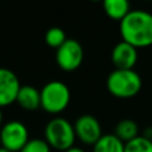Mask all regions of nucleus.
<instances>
[{
    "label": "nucleus",
    "mask_w": 152,
    "mask_h": 152,
    "mask_svg": "<svg viewBox=\"0 0 152 152\" xmlns=\"http://www.w3.org/2000/svg\"><path fill=\"white\" fill-rule=\"evenodd\" d=\"M74 128L76 138L86 145L94 146V144L103 135L99 120L90 114L78 116L74 124Z\"/></svg>",
    "instance_id": "7"
},
{
    "label": "nucleus",
    "mask_w": 152,
    "mask_h": 152,
    "mask_svg": "<svg viewBox=\"0 0 152 152\" xmlns=\"http://www.w3.org/2000/svg\"><path fill=\"white\" fill-rule=\"evenodd\" d=\"M142 81L134 69H115L107 77L108 91L119 99H129L140 91Z\"/></svg>",
    "instance_id": "2"
},
{
    "label": "nucleus",
    "mask_w": 152,
    "mask_h": 152,
    "mask_svg": "<svg viewBox=\"0 0 152 152\" xmlns=\"http://www.w3.org/2000/svg\"><path fill=\"white\" fill-rule=\"evenodd\" d=\"M20 152H51V147L45 140L33 138L26 142V145L20 150Z\"/></svg>",
    "instance_id": "16"
},
{
    "label": "nucleus",
    "mask_w": 152,
    "mask_h": 152,
    "mask_svg": "<svg viewBox=\"0 0 152 152\" xmlns=\"http://www.w3.org/2000/svg\"><path fill=\"white\" fill-rule=\"evenodd\" d=\"M0 152H11V151H10V150H7V148H5V147H2V146H1V147H0Z\"/></svg>",
    "instance_id": "19"
},
{
    "label": "nucleus",
    "mask_w": 152,
    "mask_h": 152,
    "mask_svg": "<svg viewBox=\"0 0 152 152\" xmlns=\"http://www.w3.org/2000/svg\"><path fill=\"white\" fill-rule=\"evenodd\" d=\"M102 6L104 13L110 19L118 21H121L131 12L129 0H103Z\"/></svg>",
    "instance_id": "11"
},
{
    "label": "nucleus",
    "mask_w": 152,
    "mask_h": 152,
    "mask_svg": "<svg viewBox=\"0 0 152 152\" xmlns=\"http://www.w3.org/2000/svg\"><path fill=\"white\" fill-rule=\"evenodd\" d=\"M70 90L61 81L48 82L40 90V107L50 114L62 113L70 102Z\"/></svg>",
    "instance_id": "4"
},
{
    "label": "nucleus",
    "mask_w": 152,
    "mask_h": 152,
    "mask_svg": "<svg viewBox=\"0 0 152 152\" xmlns=\"http://www.w3.org/2000/svg\"><path fill=\"white\" fill-rule=\"evenodd\" d=\"M25 110H36L40 107V90L32 86H21L15 101Z\"/></svg>",
    "instance_id": "10"
},
{
    "label": "nucleus",
    "mask_w": 152,
    "mask_h": 152,
    "mask_svg": "<svg viewBox=\"0 0 152 152\" xmlns=\"http://www.w3.org/2000/svg\"><path fill=\"white\" fill-rule=\"evenodd\" d=\"M138 61V50L133 45L121 40L112 51V62L115 69H133Z\"/></svg>",
    "instance_id": "9"
},
{
    "label": "nucleus",
    "mask_w": 152,
    "mask_h": 152,
    "mask_svg": "<svg viewBox=\"0 0 152 152\" xmlns=\"http://www.w3.org/2000/svg\"><path fill=\"white\" fill-rule=\"evenodd\" d=\"M28 131L26 126L17 120L8 121L0 129L1 146L11 152H20V150L28 141Z\"/></svg>",
    "instance_id": "5"
},
{
    "label": "nucleus",
    "mask_w": 152,
    "mask_h": 152,
    "mask_svg": "<svg viewBox=\"0 0 152 152\" xmlns=\"http://www.w3.org/2000/svg\"><path fill=\"white\" fill-rule=\"evenodd\" d=\"M120 34L124 42L137 49L152 45V14L144 10H131L120 21Z\"/></svg>",
    "instance_id": "1"
},
{
    "label": "nucleus",
    "mask_w": 152,
    "mask_h": 152,
    "mask_svg": "<svg viewBox=\"0 0 152 152\" xmlns=\"http://www.w3.org/2000/svg\"><path fill=\"white\" fill-rule=\"evenodd\" d=\"M21 84L18 76L7 68H0V107H6L17 101Z\"/></svg>",
    "instance_id": "8"
},
{
    "label": "nucleus",
    "mask_w": 152,
    "mask_h": 152,
    "mask_svg": "<svg viewBox=\"0 0 152 152\" xmlns=\"http://www.w3.org/2000/svg\"><path fill=\"white\" fill-rule=\"evenodd\" d=\"M114 134L125 144L139 137V127L138 124L131 119H124L119 121L115 126V132Z\"/></svg>",
    "instance_id": "13"
},
{
    "label": "nucleus",
    "mask_w": 152,
    "mask_h": 152,
    "mask_svg": "<svg viewBox=\"0 0 152 152\" xmlns=\"http://www.w3.org/2000/svg\"><path fill=\"white\" fill-rule=\"evenodd\" d=\"M84 52L80 42L76 39H66L56 50L57 65L64 71H74L78 69L83 62Z\"/></svg>",
    "instance_id": "6"
},
{
    "label": "nucleus",
    "mask_w": 152,
    "mask_h": 152,
    "mask_svg": "<svg viewBox=\"0 0 152 152\" xmlns=\"http://www.w3.org/2000/svg\"><path fill=\"white\" fill-rule=\"evenodd\" d=\"M90 1H94V2H97V1H103V0H90Z\"/></svg>",
    "instance_id": "20"
},
{
    "label": "nucleus",
    "mask_w": 152,
    "mask_h": 152,
    "mask_svg": "<svg viewBox=\"0 0 152 152\" xmlns=\"http://www.w3.org/2000/svg\"><path fill=\"white\" fill-rule=\"evenodd\" d=\"M44 135L45 141L51 148L63 152L72 147L76 140L74 125H71L66 119L59 116L51 119L46 124Z\"/></svg>",
    "instance_id": "3"
},
{
    "label": "nucleus",
    "mask_w": 152,
    "mask_h": 152,
    "mask_svg": "<svg viewBox=\"0 0 152 152\" xmlns=\"http://www.w3.org/2000/svg\"><path fill=\"white\" fill-rule=\"evenodd\" d=\"M64 152H86V151L82 150V148H80V147H75V146H72V147L68 148V150L64 151Z\"/></svg>",
    "instance_id": "17"
},
{
    "label": "nucleus",
    "mask_w": 152,
    "mask_h": 152,
    "mask_svg": "<svg viewBox=\"0 0 152 152\" xmlns=\"http://www.w3.org/2000/svg\"><path fill=\"white\" fill-rule=\"evenodd\" d=\"M125 152H152V140L139 135L125 144Z\"/></svg>",
    "instance_id": "15"
},
{
    "label": "nucleus",
    "mask_w": 152,
    "mask_h": 152,
    "mask_svg": "<svg viewBox=\"0 0 152 152\" xmlns=\"http://www.w3.org/2000/svg\"><path fill=\"white\" fill-rule=\"evenodd\" d=\"M93 152H125V142L115 134H103L94 144Z\"/></svg>",
    "instance_id": "12"
},
{
    "label": "nucleus",
    "mask_w": 152,
    "mask_h": 152,
    "mask_svg": "<svg viewBox=\"0 0 152 152\" xmlns=\"http://www.w3.org/2000/svg\"><path fill=\"white\" fill-rule=\"evenodd\" d=\"M66 36H65V32L63 31V28L58 27V26H53V27H50L46 33H45V43L50 46V48H53V49H58L65 40H66Z\"/></svg>",
    "instance_id": "14"
},
{
    "label": "nucleus",
    "mask_w": 152,
    "mask_h": 152,
    "mask_svg": "<svg viewBox=\"0 0 152 152\" xmlns=\"http://www.w3.org/2000/svg\"><path fill=\"white\" fill-rule=\"evenodd\" d=\"M2 110H1V107H0V127H1V125H2Z\"/></svg>",
    "instance_id": "18"
}]
</instances>
